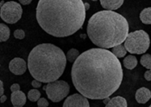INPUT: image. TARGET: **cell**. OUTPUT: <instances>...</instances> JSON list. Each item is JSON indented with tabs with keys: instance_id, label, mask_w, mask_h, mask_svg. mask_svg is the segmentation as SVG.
I'll list each match as a JSON object with an SVG mask.
<instances>
[{
	"instance_id": "6da1fadb",
	"label": "cell",
	"mask_w": 151,
	"mask_h": 107,
	"mask_svg": "<svg viewBox=\"0 0 151 107\" xmlns=\"http://www.w3.org/2000/svg\"><path fill=\"white\" fill-rule=\"evenodd\" d=\"M123 68L119 59L107 49H89L78 57L72 67L74 88L87 98H110L123 81Z\"/></svg>"
},
{
	"instance_id": "7a4b0ae2",
	"label": "cell",
	"mask_w": 151,
	"mask_h": 107,
	"mask_svg": "<svg viewBox=\"0 0 151 107\" xmlns=\"http://www.w3.org/2000/svg\"><path fill=\"white\" fill-rule=\"evenodd\" d=\"M86 12L82 0H39L36 20L49 35L66 37L82 27Z\"/></svg>"
},
{
	"instance_id": "3957f363",
	"label": "cell",
	"mask_w": 151,
	"mask_h": 107,
	"mask_svg": "<svg viewBox=\"0 0 151 107\" xmlns=\"http://www.w3.org/2000/svg\"><path fill=\"white\" fill-rule=\"evenodd\" d=\"M91 42L102 49H110L122 44L129 34V25L121 14L109 10L96 12L87 27Z\"/></svg>"
},
{
	"instance_id": "277c9868",
	"label": "cell",
	"mask_w": 151,
	"mask_h": 107,
	"mask_svg": "<svg viewBox=\"0 0 151 107\" xmlns=\"http://www.w3.org/2000/svg\"><path fill=\"white\" fill-rule=\"evenodd\" d=\"M66 56L58 46L42 43L29 53L27 67L35 80L49 83L59 79L66 67Z\"/></svg>"
},
{
	"instance_id": "5b68a950",
	"label": "cell",
	"mask_w": 151,
	"mask_h": 107,
	"mask_svg": "<svg viewBox=\"0 0 151 107\" xmlns=\"http://www.w3.org/2000/svg\"><path fill=\"white\" fill-rule=\"evenodd\" d=\"M150 39L144 30H136L128 34L124 46L131 54H143L150 47Z\"/></svg>"
},
{
	"instance_id": "8992f818",
	"label": "cell",
	"mask_w": 151,
	"mask_h": 107,
	"mask_svg": "<svg viewBox=\"0 0 151 107\" xmlns=\"http://www.w3.org/2000/svg\"><path fill=\"white\" fill-rule=\"evenodd\" d=\"M43 90L50 100L54 103H58L68 96L70 92V86L65 81L57 80L47 83V85L43 87Z\"/></svg>"
},
{
	"instance_id": "52a82bcc",
	"label": "cell",
	"mask_w": 151,
	"mask_h": 107,
	"mask_svg": "<svg viewBox=\"0 0 151 107\" xmlns=\"http://www.w3.org/2000/svg\"><path fill=\"white\" fill-rule=\"evenodd\" d=\"M22 12V7L19 3L9 1L4 3L1 7L0 17L4 22L8 24H14L21 19Z\"/></svg>"
},
{
	"instance_id": "ba28073f",
	"label": "cell",
	"mask_w": 151,
	"mask_h": 107,
	"mask_svg": "<svg viewBox=\"0 0 151 107\" xmlns=\"http://www.w3.org/2000/svg\"><path fill=\"white\" fill-rule=\"evenodd\" d=\"M63 107H90L88 98L81 94H73L66 98Z\"/></svg>"
},
{
	"instance_id": "9c48e42d",
	"label": "cell",
	"mask_w": 151,
	"mask_h": 107,
	"mask_svg": "<svg viewBox=\"0 0 151 107\" xmlns=\"http://www.w3.org/2000/svg\"><path fill=\"white\" fill-rule=\"evenodd\" d=\"M10 71L15 75H21L27 70V63L23 59L15 58L12 59L9 63Z\"/></svg>"
},
{
	"instance_id": "30bf717a",
	"label": "cell",
	"mask_w": 151,
	"mask_h": 107,
	"mask_svg": "<svg viewBox=\"0 0 151 107\" xmlns=\"http://www.w3.org/2000/svg\"><path fill=\"white\" fill-rule=\"evenodd\" d=\"M11 101H12V104L13 105V106L22 107L26 104L27 98H26V95L22 91L18 90V91L12 92Z\"/></svg>"
},
{
	"instance_id": "8fae6325",
	"label": "cell",
	"mask_w": 151,
	"mask_h": 107,
	"mask_svg": "<svg viewBox=\"0 0 151 107\" xmlns=\"http://www.w3.org/2000/svg\"><path fill=\"white\" fill-rule=\"evenodd\" d=\"M151 98V91L147 88H141L135 93V99L139 104H146Z\"/></svg>"
},
{
	"instance_id": "7c38bea8",
	"label": "cell",
	"mask_w": 151,
	"mask_h": 107,
	"mask_svg": "<svg viewBox=\"0 0 151 107\" xmlns=\"http://www.w3.org/2000/svg\"><path fill=\"white\" fill-rule=\"evenodd\" d=\"M125 0H100L101 5L109 11H114L122 6Z\"/></svg>"
},
{
	"instance_id": "4fadbf2b",
	"label": "cell",
	"mask_w": 151,
	"mask_h": 107,
	"mask_svg": "<svg viewBox=\"0 0 151 107\" xmlns=\"http://www.w3.org/2000/svg\"><path fill=\"white\" fill-rule=\"evenodd\" d=\"M105 107H127V102L126 98L119 96L111 98L108 104H106Z\"/></svg>"
},
{
	"instance_id": "5bb4252c",
	"label": "cell",
	"mask_w": 151,
	"mask_h": 107,
	"mask_svg": "<svg viewBox=\"0 0 151 107\" xmlns=\"http://www.w3.org/2000/svg\"><path fill=\"white\" fill-rule=\"evenodd\" d=\"M124 67L129 70H133L134 68H135L137 67V64H138V61H137V59L135 56L134 55H129L127 57L125 58L124 59Z\"/></svg>"
},
{
	"instance_id": "9a60e30c",
	"label": "cell",
	"mask_w": 151,
	"mask_h": 107,
	"mask_svg": "<svg viewBox=\"0 0 151 107\" xmlns=\"http://www.w3.org/2000/svg\"><path fill=\"white\" fill-rule=\"evenodd\" d=\"M140 19L142 23L151 25V7H147L141 12Z\"/></svg>"
},
{
	"instance_id": "2e32d148",
	"label": "cell",
	"mask_w": 151,
	"mask_h": 107,
	"mask_svg": "<svg viewBox=\"0 0 151 107\" xmlns=\"http://www.w3.org/2000/svg\"><path fill=\"white\" fill-rule=\"evenodd\" d=\"M118 59H120V58H123L126 56V54L127 53V51L126 49V47L123 45V44H119V45H117L115 47L112 48V51H111Z\"/></svg>"
},
{
	"instance_id": "e0dca14e",
	"label": "cell",
	"mask_w": 151,
	"mask_h": 107,
	"mask_svg": "<svg viewBox=\"0 0 151 107\" xmlns=\"http://www.w3.org/2000/svg\"><path fill=\"white\" fill-rule=\"evenodd\" d=\"M9 37H10V28L6 25L0 23V43L7 41Z\"/></svg>"
},
{
	"instance_id": "ac0fdd59",
	"label": "cell",
	"mask_w": 151,
	"mask_h": 107,
	"mask_svg": "<svg viewBox=\"0 0 151 107\" xmlns=\"http://www.w3.org/2000/svg\"><path fill=\"white\" fill-rule=\"evenodd\" d=\"M79 56H80V52H79L78 50H76V49H71L66 53V59H67V61L73 63L78 59Z\"/></svg>"
},
{
	"instance_id": "d6986e66",
	"label": "cell",
	"mask_w": 151,
	"mask_h": 107,
	"mask_svg": "<svg viewBox=\"0 0 151 107\" xmlns=\"http://www.w3.org/2000/svg\"><path fill=\"white\" fill-rule=\"evenodd\" d=\"M40 97H41V93L38 90H31L28 91V94H27V98L31 101V102H36L40 99Z\"/></svg>"
},
{
	"instance_id": "ffe728a7",
	"label": "cell",
	"mask_w": 151,
	"mask_h": 107,
	"mask_svg": "<svg viewBox=\"0 0 151 107\" xmlns=\"http://www.w3.org/2000/svg\"><path fill=\"white\" fill-rule=\"evenodd\" d=\"M141 64L149 70H151V55L150 54H144L141 58Z\"/></svg>"
},
{
	"instance_id": "44dd1931",
	"label": "cell",
	"mask_w": 151,
	"mask_h": 107,
	"mask_svg": "<svg viewBox=\"0 0 151 107\" xmlns=\"http://www.w3.org/2000/svg\"><path fill=\"white\" fill-rule=\"evenodd\" d=\"M14 37L16 39H19V40L23 39L25 37V32L22 29H17L14 31Z\"/></svg>"
},
{
	"instance_id": "7402d4cb",
	"label": "cell",
	"mask_w": 151,
	"mask_h": 107,
	"mask_svg": "<svg viewBox=\"0 0 151 107\" xmlns=\"http://www.w3.org/2000/svg\"><path fill=\"white\" fill-rule=\"evenodd\" d=\"M37 106H38V107H48L49 102L47 101V99L42 98L37 101Z\"/></svg>"
},
{
	"instance_id": "603a6c76",
	"label": "cell",
	"mask_w": 151,
	"mask_h": 107,
	"mask_svg": "<svg viewBox=\"0 0 151 107\" xmlns=\"http://www.w3.org/2000/svg\"><path fill=\"white\" fill-rule=\"evenodd\" d=\"M32 86L35 88V89H37V88H40L41 86H42V82H39V81H37V80H34L33 82H32Z\"/></svg>"
},
{
	"instance_id": "cb8c5ba5",
	"label": "cell",
	"mask_w": 151,
	"mask_h": 107,
	"mask_svg": "<svg viewBox=\"0 0 151 107\" xmlns=\"http://www.w3.org/2000/svg\"><path fill=\"white\" fill-rule=\"evenodd\" d=\"M11 90L12 92H14V91H18L19 90V85L18 83H15V84H12L11 86Z\"/></svg>"
},
{
	"instance_id": "d4e9b609",
	"label": "cell",
	"mask_w": 151,
	"mask_h": 107,
	"mask_svg": "<svg viewBox=\"0 0 151 107\" xmlns=\"http://www.w3.org/2000/svg\"><path fill=\"white\" fill-rule=\"evenodd\" d=\"M144 77L147 81H150L151 82V70H148L146 71L145 74H144Z\"/></svg>"
},
{
	"instance_id": "484cf974",
	"label": "cell",
	"mask_w": 151,
	"mask_h": 107,
	"mask_svg": "<svg viewBox=\"0 0 151 107\" xmlns=\"http://www.w3.org/2000/svg\"><path fill=\"white\" fill-rule=\"evenodd\" d=\"M4 84H3V82L0 81V97H2L4 95Z\"/></svg>"
},
{
	"instance_id": "4316f807",
	"label": "cell",
	"mask_w": 151,
	"mask_h": 107,
	"mask_svg": "<svg viewBox=\"0 0 151 107\" xmlns=\"http://www.w3.org/2000/svg\"><path fill=\"white\" fill-rule=\"evenodd\" d=\"M19 1L21 4H24V5H27L32 2V0H19Z\"/></svg>"
},
{
	"instance_id": "83f0119b",
	"label": "cell",
	"mask_w": 151,
	"mask_h": 107,
	"mask_svg": "<svg viewBox=\"0 0 151 107\" xmlns=\"http://www.w3.org/2000/svg\"><path fill=\"white\" fill-rule=\"evenodd\" d=\"M6 98H7V97L4 96V95H3L2 97H0V103H4L6 101Z\"/></svg>"
},
{
	"instance_id": "f1b7e54d",
	"label": "cell",
	"mask_w": 151,
	"mask_h": 107,
	"mask_svg": "<svg viewBox=\"0 0 151 107\" xmlns=\"http://www.w3.org/2000/svg\"><path fill=\"white\" fill-rule=\"evenodd\" d=\"M84 6H85L86 11H88V10L89 9V7H90V5H89V4H88V3H84Z\"/></svg>"
},
{
	"instance_id": "f546056e",
	"label": "cell",
	"mask_w": 151,
	"mask_h": 107,
	"mask_svg": "<svg viewBox=\"0 0 151 107\" xmlns=\"http://www.w3.org/2000/svg\"><path fill=\"white\" fill-rule=\"evenodd\" d=\"M110 100H111L110 98H106L104 99V104H108V102H109Z\"/></svg>"
},
{
	"instance_id": "4dcf8cb0",
	"label": "cell",
	"mask_w": 151,
	"mask_h": 107,
	"mask_svg": "<svg viewBox=\"0 0 151 107\" xmlns=\"http://www.w3.org/2000/svg\"><path fill=\"white\" fill-rule=\"evenodd\" d=\"M4 4V1H1V2H0V8H1Z\"/></svg>"
},
{
	"instance_id": "1f68e13d",
	"label": "cell",
	"mask_w": 151,
	"mask_h": 107,
	"mask_svg": "<svg viewBox=\"0 0 151 107\" xmlns=\"http://www.w3.org/2000/svg\"><path fill=\"white\" fill-rule=\"evenodd\" d=\"M92 1H97V0H92Z\"/></svg>"
},
{
	"instance_id": "d6a6232c",
	"label": "cell",
	"mask_w": 151,
	"mask_h": 107,
	"mask_svg": "<svg viewBox=\"0 0 151 107\" xmlns=\"http://www.w3.org/2000/svg\"><path fill=\"white\" fill-rule=\"evenodd\" d=\"M149 107H151V105H150V106H149Z\"/></svg>"
},
{
	"instance_id": "836d02e7",
	"label": "cell",
	"mask_w": 151,
	"mask_h": 107,
	"mask_svg": "<svg viewBox=\"0 0 151 107\" xmlns=\"http://www.w3.org/2000/svg\"><path fill=\"white\" fill-rule=\"evenodd\" d=\"M13 107H17V106H13Z\"/></svg>"
}]
</instances>
